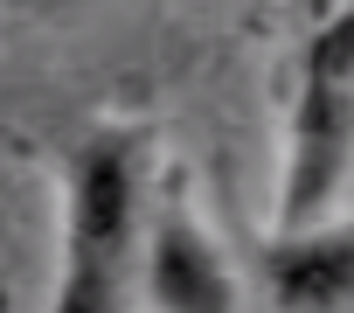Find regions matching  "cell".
<instances>
[{
	"label": "cell",
	"instance_id": "1",
	"mask_svg": "<svg viewBox=\"0 0 354 313\" xmlns=\"http://www.w3.org/2000/svg\"><path fill=\"white\" fill-rule=\"evenodd\" d=\"M160 146L139 118L84 125L63 153V251L42 313H139Z\"/></svg>",
	"mask_w": 354,
	"mask_h": 313
},
{
	"label": "cell",
	"instance_id": "2",
	"mask_svg": "<svg viewBox=\"0 0 354 313\" xmlns=\"http://www.w3.org/2000/svg\"><path fill=\"white\" fill-rule=\"evenodd\" d=\"M139 306H153V313H243V292H236V271L223 258V237L209 230V216H202V202H195L181 168H160V181H153Z\"/></svg>",
	"mask_w": 354,
	"mask_h": 313
},
{
	"label": "cell",
	"instance_id": "3",
	"mask_svg": "<svg viewBox=\"0 0 354 313\" xmlns=\"http://www.w3.org/2000/svg\"><path fill=\"white\" fill-rule=\"evenodd\" d=\"M354 175V77L306 70L292 84V118H285V175H278V209L271 230H299L340 209Z\"/></svg>",
	"mask_w": 354,
	"mask_h": 313
},
{
	"label": "cell",
	"instance_id": "4",
	"mask_svg": "<svg viewBox=\"0 0 354 313\" xmlns=\"http://www.w3.org/2000/svg\"><path fill=\"white\" fill-rule=\"evenodd\" d=\"M257 271L285 313H340L354 306V223L319 216L299 230H271Z\"/></svg>",
	"mask_w": 354,
	"mask_h": 313
},
{
	"label": "cell",
	"instance_id": "5",
	"mask_svg": "<svg viewBox=\"0 0 354 313\" xmlns=\"http://www.w3.org/2000/svg\"><path fill=\"white\" fill-rule=\"evenodd\" d=\"M8 15H56V8H70V0H0Z\"/></svg>",
	"mask_w": 354,
	"mask_h": 313
},
{
	"label": "cell",
	"instance_id": "6",
	"mask_svg": "<svg viewBox=\"0 0 354 313\" xmlns=\"http://www.w3.org/2000/svg\"><path fill=\"white\" fill-rule=\"evenodd\" d=\"M333 8H340V0H306V15H313V21H319V15H333Z\"/></svg>",
	"mask_w": 354,
	"mask_h": 313
}]
</instances>
